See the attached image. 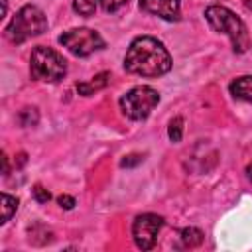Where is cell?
I'll use <instances>...</instances> for the list:
<instances>
[{
	"mask_svg": "<svg viewBox=\"0 0 252 252\" xmlns=\"http://www.w3.org/2000/svg\"><path fill=\"white\" fill-rule=\"evenodd\" d=\"M124 69L142 77H159L171 69V55L161 41L142 35L130 43L124 55Z\"/></svg>",
	"mask_w": 252,
	"mask_h": 252,
	"instance_id": "1",
	"label": "cell"
},
{
	"mask_svg": "<svg viewBox=\"0 0 252 252\" xmlns=\"http://www.w3.org/2000/svg\"><path fill=\"white\" fill-rule=\"evenodd\" d=\"M205 18H207L209 26L215 32L224 33V35L230 37L234 53H244L250 47V35H248V30H246L244 22L234 12H230L228 8L217 6V4L209 6L205 10Z\"/></svg>",
	"mask_w": 252,
	"mask_h": 252,
	"instance_id": "2",
	"label": "cell"
},
{
	"mask_svg": "<svg viewBox=\"0 0 252 252\" xmlns=\"http://www.w3.org/2000/svg\"><path fill=\"white\" fill-rule=\"evenodd\" d=\"M47 30V18L37 6H24L16 12L12 22L6 26L4 35L12 43H24L30 37H37Z\"/></svg>",
	"mask_w": 252,
	"mask_h": 252,
	"instance_id": "3",
	"label": "cell"
},
{
	"mask_svg": "<svg viewBox=\"0 0 252 252\" xmlns=\"http://www.w3.org/2000/svg\"><path fill=\"white\" fill-rule=\"evenodd\" d=\"M30 73L35 81L59 83L67 75V61L55 49L37 45L30 57Z\"/></svg>",
	"mask_w": 252,
	"mask_h": 252,
	"instance_id": "4",
	"label": "cell"
},
{
	"mask_svg": "<svg viewBox=\"0 0 252 252\" xmlns=\"http://www.w3.org/2000/svg\"><path fill=\"white\" fill-rule=\"evenodd\" d=\"M158 102H159L158 91L148 85H142L130 89L120 96V110L132 120H144L158 106Z\"/></svg>",
	"mask_w": 252,
	"mask_h": 252,
	"instance_id": "5",
	"label": "cell"
},
{
	"mask_svg": "<svg viewBox=\"0 0 252 252\" xmlns=\"http://www.w3.org/2000/svg\"><path fill=\"white\" fill-rule=\"evenodd\" d=\"M59 43L77 57H87L104 47V39L100 37V33L89 28H73L63 32L59 35Z\"/></svg>",
	"mask_w": 252,
	"mask_h": 252,
	"instance_id": "6",
	"label": "cell"
},
{
	"mask_svg": "<svg viewBox=\"0 0 252 252\" xmlns=\"http://www.w3.org/2000/svg\"><path fill=\"white\" fill-rule=\"evenodd\" d=\"M161 226H163V219H161L159 215L144 213V215L136 217V220H134V224H132V236H134L136 246L142 248V250L154 248Z\"/></svg>",
	"mask_w": 252,
	"mask_h": 252,
	"instance_id": "7",
	"label": "cell"
},
{
	"mask_svg": "<svg viewBox=\"0 0 252 252\" xmlns=\"http://www.w3.org/2000/svg\"><path fill=\"white\" fill-rule=\"evenodd\" d=\"M140 8L167 22H177L179 12H181L179 0H140Z\"/></svg>",
	"mask_w": 252,
	"mask_h": 252,
	"instance_id": "8",
	"label": "cell"
},
{
	"mask_svg": "<svg viewBox=\"0 0 252 252\" xmlns=\"http://www.w3.org/2000/svg\"><path fill=\"white\" fill-rule=\"evenodd\" d=\"M230 94L238 100L252 102V75H244V77L234 79L230 83Z\"/></svg>",
	"mask_w": 252,
	"mask_h": 252,
	"instance_id": "9",
	"label": "cell"
},
{
	"mask_svg": "<svg viewBox=\"0 0 252 252\" xmlns=\"http://www.w3.org/2000/svg\"><path fill=\"white\" fill-rule=\"evenodd\" d=\"M108 79H110L108 73H100V75L93 77V81H89V83H79V85H77V91H79L83 96H91V94H94L96 91L104 89V87L108 85Z\"/></svg>",
	"mask_w": 252,
	"mask_h": 252,
	"instance_id": "10",
	"label": "cell"
},
{
	"mask_svg": "<svg viewBox=\"0 0 252 252\" xmlns=\"http://www.w3.org/2000/svg\"><path fill=\"white\" fill-rule=\"evenodd\" d=\"M0 201H2V220H0V222L4 224V222H8V220L12 219V215L16 213V209H18V199L12 197V195H8V193H2Z\"/></svg>",
	"mask_w": 252,
	"mask_h": 252,
	"instance_id": "11",
	"label": "cell"
},
{
	"mask_svg": "<svg viewBox=\"0 0 252 252\" xmlns=\"http://www.w3.org/2000/svg\"><path fill=\"white\" fill-rule=\"evenodd\" d=\"M181 242H183V246H189V248L199 246L203 242V232L199 228H195V226L183 228L181 230Z\"/></svg>",
	"mask_w": 252,
	"mask_h": 252,
	"instance_id": "12",
	"label": "cell"
},
{
	"mask_svg": "<svg viewBox=\"0 0 252 252\" xmlns=\"http://www.w3.org/2000/svg\"><path fill=\"white\" fill-rule=\"evenodd\" d=\"M73 10L81 16H93L96 10V0H73Z\"/></svg>",
	"mask_w": 252,
	"mask_h": 252,
	"instance_id": "13",
	"label": "cell"
},
{
	"mask_svg": "<svg viewBox=\"0 0 252 252\" xmlns=\"http://www.w3.org/2000/svg\"><path fill=\"white\" fill-rule=\"evenodd\" d=\"M181 134H183V118L181 116H175L171 122H169V128H167V136L171 142H181Z\"/></svg>",
	"mask_w": 252,
	"mask_h": 252,
	"instance_id": "14",
	"label": "cell"
},
{
	"mask_svg": "<svg viewBox=\"0 0 252 252\" xmlns=\"http://www.w3.org/2000/svg\"><path fill=\"white\" fill-rule=\"evenodd\" d=\"M130 0H98V4H100V8L104 10V12H116V10H120L122 6H126Z\"/></svg>",
	"mask_w": 252,
	"mask_h": 252,
	"instance_id": "15",
	"label": "cell"
},
{
	"mask_svg": "<svg viewBox=\"0 0 252 252\" xmlns=\"http://www.w3.org/2000/svg\"><path fill=\"white\" fill-rule=\"evenodd\" d=\"M20 116H28V120H26V118H20L24 126H32V124L37 122V110H35V108H24Z\"/></svg>",
	"mask_w": 252,
	"mask_h": 252,
	"instance_id": "16",
	"label": "cell"
},
{
	"mask_svg": "<svg viewBox=\"0 0 252 252\" xmlns=\"http://www.w3.org/2000/svg\"><path fill=\"white\" fill-rule=\"evenodd\" d=\"M32 193H33V197H35V201H37V203H47V201L51 199L49 191H47V189H43L41 185H33Z\"/></svg>",
	"mask_w": 252,
	"mask_h": 252,
	"instance_id": "17",
	"label": "cell"
},
{
	"mask_svg": "<svg viewBox=\"0 0 252 252\" xmlns=\"http://www.w3.org/2000/svg\"><path fill=\"white\" fill-rule=\"evenodd\" d=\"M142 159H144V156H140V154H130V156H124V158H122L120 165H122V167H134V165L142 163Z\"/></svg>",
	"mask_w": 252,
	"mask_h": 252,
	"instance_id": "18",
	"label": "cell"
},
{
	"mask_svg": "<svg viewBox=\"0 0 252 252\" xmlns=\"http://www.w3.org/2000/svg\"><path fill=\"white\" fill-rule=\"evenodd\" d=\"M57 203H59L63 209H73V207H75V199L69 197V195H59V197H57Z\"/></svg>",
	"mask_w": 252,
	"mask_h": 252,
	"instance_id": "19",
	"label": "cell"
},
{
	"mask_svg": "<svg viewBox=\"0 0 252 252\" xmlns=\"http://www.w3.org/2000/svg\"><path fill=\"white\" fill-rule=\"evenodd\" d=\"M2 161H4V175H8V156L6 154L2 156Z\"/></svg>",
	"mask_w": 252,
	"mask_h": 252,
	"instance_id": "20",
	"label": "cell"
},
{
	"mask_svg": "<svg viewBox=\"0 0 252 252\" xmlns=\"http://www.w3.org/2000/svg\"><path fill=\"white\" fill-rule=\"evenodd\" d=\"M246 177L252 181V165H248V167H246Z\"/></svg>",
	"mask_w": 252,
	"mask_h": 252,
	"instance_id": "21",
	"label": "cell"
}]
</instances>
